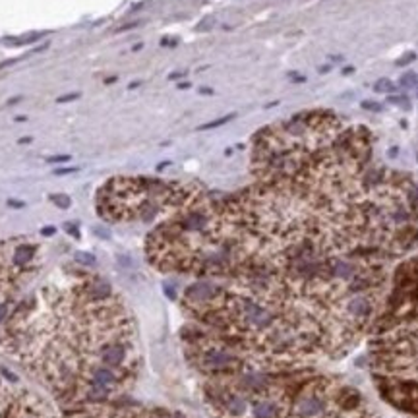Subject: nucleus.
<instances>
[{"label": "nucleus", "mask_w": 418, "mask_h": 418, "mask_svg": "<svg viewBox=\"0 0 418 418\" xmlns=\"http://www.w3.org/2000/svg\"><path fill=\"white\" fill-rule=\"evenodd\" d=\"M52 233H54V229H52V227H49V229H45V231H43V235H52Z\"/></svg>", "instance_id": "dca6fc26"}, {"label": "nucleus", "mask_w": 418, "mask_h": 418, "mask_svg": "<svg viewBox=\"0 0 418 418\" xmlns=\"http://www.w3.org/2000/svg\"><path fill=\"white\" fill-rule=\"evenodd\" d=\"M417 74L415 72H407L403 78H401V87H405V89H409V87H413V85H417Z\"/></svg>", "instance_id": "1a4fd4ad"}, {"label": "nucleus", "mask_w": 418, "mask_h": 418, "mask_svg": "<svg viewBox=\"0 0 418 418\" xmlns=\"http://www.w3.org/2000/svg\"><path fill=\"white\" fill-rule=\"evenodd\" d=\"M378 387L395 403H418V250L391 273L383 304L368 333Z\"/></svg>", "instance_id": "7ed1b4c3"}, {"label": "nucleus", "mask_w": 418, "mask_h": 418, "mask_svg": "<svg viewBox=\"0 0 418 418\" xmlns=\"http://www.w3.org/2000/svg\"><path fill=\"white\" fill-rule=\"evenodd\" d=\"M261 370L271 418H376L358 389L317 368Z\"/></svg>", "instance_id": "20e7f679"}, {"label": "nucleus", "mask_w": 418, "mask_h": 418, "mask_svg": "<svg viewBox=\"0 0 418 418\" xmlns=\"http://www.w3.org/2000/svg\"><path fill=\"white\" fill-rule=\"evenodd\" d=\"M254 182L209 202L188 315L258 368H317L368 337L395 265L418 250V180L372 134L302 110L252 139Z\"/></svg>", "instance_id": "f257e3e1"}, {"label": "nucleus", "mask_w": 418, "mask_h": 418, "mask_svg": "<svg viewBox=\"0 0 418 418\" xmlns=\"http://www.w3.org/2000/svg\"><path fill=\"white\" fill-rule=\"evenodd\" d=\"M16 238L0 244V325L16 308V296L35 267H26L16 260Z\"/></svg>", "instance_id": "423d86ee"}, {"label": "nucleus", "mask_w": 418, "mask_h": 418, "mask_svg": "<svg viewBox=\"0 0 418 418\" xmlns=\"http://www.w3.org/2000/svg\"><path fill=\"white\" fill-rule=\"evenodd\" d=\"M194 184L145 176H116L101 186L97 213L108 223H132L167 217L196 192Z\"/></svg>", "instance_id": "39448f33"}, {"label": "nucleus", "mask_w": 418, "mask_h": 418, "mask_svg": "<svg viewBox=\"0 0 418 418\" xmlns=\"http://www.w3.org/2000/svg\"><path fill=\"white\" fill-rule=\"evenodd\" d=\"M0 418H49L45 407L20 387L0 382Z\"/></svg>", "instance_id": "0eeeda50"}, {"label": "nucleus", "mask_w": 418, "mask_h": 418, "mask_svg": "<svg viewBox=\"0 0 418 418\" xmlns=\"http://www.w3.org/2000/svg\"><path fill=\"white\" fill-rule=\"evenodd\" d=\"M329 70H331V66H329V64H327V66H321V68H319V72H329Z\"/></svg>", "instance_id": "f3484780"}, {"label": "nucleus", "mask_w": 418, "mask_h": 418, "mask_svg": "<svg viewBox=\"0 0 418 418\" xmlns=\"http://www.w3.org/2000/svg\"><path fill=\"white\" fill-rule=\"evenodd\" d=\"M66 173H74V171L72 169H58L56 171V174H66Z\"/></svg>", "instance_id": "2eb2a0df"}, {"label": "nucleus", "mask_w": 418, "mask_h": 418, "mask_svg": "<svg viewBox=\"0 0 418 418\" xmlns=\"http://www.w3.org/2000/svg\"><path fill=\"white\" fill-rule=\"evenodd\" d=\"M0 347L51 387L81 389L91 403L128 385L139 364L128 308L93 275L18 302L0 325Z\"/></svg>", "instance_id": "f03ea898"}, {"label": "nucleus", "mask_w": 418, "mask_h": 418, "mask_svg": "<svg viewBox=\"0 0 418 418\" xmlns=\"http://www.w3.org/2000/svg\"><path fill=\"white\" fill-rule=\"evenodd\" d=\"M417 58V54L415 52H409V54H405L401 60H397V66H403V64H409V62H413Z\"/></svg>", "instance_id": "9b49d317"}, {"label": "nucleus", "mask_w": 418, "mask_h": 418, "mask_svg": "<svg viewBox=\"0 0 418 418\" xmlns=\"http://www.w3.org/2000/svg\"><path fill=\"white\" fill-rule=\"evenodd\" d=\"M233 116H225V118H219V120H215V122H209V124H204V126H200V130H209V128H215V126H221V124H225V122H229Z\"/></svg>", "instance_id": "9d476101"}, {"label": "nucleus", "mask_w": 418, "mask_h": 418, "mask_svg": "<svg viewBox=\"0 0 418 418\" xmlns=\"http://www.w3.org/2000/svg\"><path fill=\"white\" fill-rule=\"evenodd\" d=\"M68 159H70L68 155H62V157H51L49 161H51V163H56V161H58V163H62V161H68Z\"/></svg>", "instance_id": "4468645a"}, {"label": "nucleus", "mask_w": 418, "mask_h": 418, "mask_svg": "<svg viewBox=\"0 0 418 418\" xmlns=\"http://www.w3.org/2000/svg\"><path fill=\"white\" fill-rule=\"evenodd\" d=\"M52 200H54L56 204L60 202V206H62V208H68V206H70V198H68V196H54Z\"/></svg>", "instance_id": "f8f14e48"}, {"label": "nucleus", "mask_w": 418, "mask_h": 418, "mask_svg": "<svg viewBox=\"0 0 418 418\" xmlns=\"http://www.w3.org/2000/svg\"><path fill=\"white\" fill-rule=\"evenodd\" d=\"M389 103H403L407 106V104H409V99H407V97H389Z\"/></svg>", "instance_id": "ddd939ff"}, {"label": "nucleus", "mask_w": 418, "mask_h": 418, "mask_svg": "<svg viewBox=\"0 0 418 418\" xmlns=\"http://www.w3.org/2000/svg\"><path fill=\"white\" fill-rule=\"evenodd\" d=\"M374 91H378V93H393V91H397V87H395V83L391 79L382 78L374 83Z\"/></svg>", "instance_id": "6e6552de"}]
</instances>
